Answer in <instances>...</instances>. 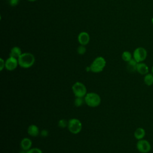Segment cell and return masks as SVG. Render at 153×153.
<instances>
[{
	"instance_id": "cell-5",
	"label": "cell",
	"mask_w": 153,
	"mask_h": 153,
	"mask_svg": "<svg viewBox=\"0 0 153 153\" xmlns=\"http://www.w3.org/2000/svg\"><path fill=\"white\" fill-rule=\"evenodd\" d=\"M82 123L77 118H71L69 120L68 128L69 131L74 134L80 133L82 130Z\"/></svg>"
},
{
	"instance_id": "cell-25",
	"label": "cell",
	"mask_w": 153,
	"mask_h": 153,
	"mask_svg": "<svg viewBox=\"0 0 153 153\" xmlns=\"http://www.w3.org/2000/svg\"><path fill=\"white\" fill-rule=\"evenodd\" d=\"M152 74H153V66H152Z\"/></svg>"
},
{
	"instance_id": "cell-1",
	"label": "cell",
	"mask_w": 153,
	"mask_h": 153,
	"mask_svg": "<svg viewBox=\"0 0 153 153\" xmlns=\"http://www.w3.org/2000/svg\"><path fill=\"white\" fill-rule=\"evenodd\" d=\"M35 57L30 53H22L18 58V62L20 66L23 68H30L35 63Z\"/></svg>"
},
{
	"instance_id": "cell-18",
	"label": "cell",
	"mask_w": 153,
	"mask_h": 153,
	"mask_svg": "<svg viewBox=\"0 0 153 153\" xmlns=\"http://www.w3.org/2000/svg\"><path fill=\"white\" fill-rule=\"evenodd\" d=\"M84 103H85L84 98L83 97H75V99L74 100V105L76 107H79L82 106Z\"/></svg>"
},
{
	"instance_id": "cell-20",
	"label": "cell",
	"mask_w": 153,
	"mask_h": 153,
	"mask_svg": "<svg viewBox=\"0 0 153 153\" xmlns=\"http://www.w3.org/2000/svg\"><path fill=\"white\" fill-rule=\"evenodd\" d=\"M26 153H43L41 149L38 148H30L28 151H26Z\"/></svg>"
},
{
	"instance_id": "cell-15",
	"label": "cell",
	"mask_w": 153,
	"mask_h": 153,
	"mask_svg": "<svg viewBox=\"0 0 153 153\" xmlns=\"http://www.w3.org/2000/svg\"><path fill=\"white\" fill-rule=\"evenodd\" d=\"M137 63H138L134 59H131L129 62H127V68L128 71H129L130 72H131L136 71Z\"/></svg>"
},
{
	"instance_id": "cell-21",
	"label": "cell",
	"mask_w": 153,
	"mask_h": 153,
	"mask_svg": "<svg viewBox=\"0 0 153 153\" xmlns=\"http://www.w3.org/2000/svg\"><path fill=\"white\" fill-rule=\"evenodd\" d=\"M86 51V48L85 47H84V45H81L80 46L78 47V49H77V52L79 54H84Z\"/></svg>"
},
{
	"instance_id": "cell-8",
	"label": "cell",
	"mask_w": 153,
	"mask_h": 153,
	"mask_svg": "<svg viewBox=\"0 0 153 153\" xmlns=\"http://www.w3.org/2000/svg\"><path fill=\"white\" fill-rule=\"evenodd\" d=\"M18 65H19L18 59H16V58L10 56V57H8L5 61V68L8 71H12L17 68Z\"/></svg>"
},
{
	"instance_id": "cell-7",
	"label": "cell",
	"mask_w": 153,
	"mask_h": 153,
	"mask_svg": "<svg viewBox=\"0 0 153 153\" xmlns=\"http://www.w3.org/2000/svg\"><path fill=\"white\" fill-rule=\"evenodd\" d=\"M136 148L139 152L141 153H148L151 151V146L148 140L142 139L138 140L136 143Z\"/></svg>"
},
{
	"instance_id": "cell-12",
	"label": "cell",
	"mask_w": 153,
	"mask_h": 153,
	"mask_svg": "<svg viewBox=\"0 0 153 153\" xmlns=\"http://www.w3.org/2000/svg\"><path fill=\"white\" fill-rule=\"evenodd\" d=\"M27 133L32 137H36L39 134V128L37 126L32 124L27 128Z\"/></svg>"
},
{
	"instance_id": "cell-4",
	"label": "cell",
	"mask_w": 153,
	"mask_h": 153,
	"mask_svg": "<svg viewBox=\"0 0 153 153\" xmlns=\"http://www.w3.org/2000/svg\"><path fill=\"white\" fill-rule=\"evenodd\" d=\"M72 90L75 97H84L87 94V88L85 85L79 81H77L73 84Z\"/></svg>"
},
{
	"instance_id": "cell-24",
	"label": "cell",
	"mask_w": 153,
	"mask_h": 153,
	"mask_svg": "<svg viewBox=\"0 0 153 153\" xmlns=\"http://www.w3.org/2000/svg\"><path fill=\"white\" fill-rule=\"evenodd\" d=\"M40 134L42 137H47L48 135V130L44 129V130H42L41 133H40Z\"/></svg>"
},
{
	"instance_id": "cell-13",
	"label": "cell",
	"mask_w": 153,
	"mask_h": 153,
	"mask_svg": "<svg viewBox=\"0 0 153 153\" xmlns=\"http://www.w3.org/2000/svg\"><path fill=\"white\" fill-rule=\"evenodd\" d=\"M145 130L142 127H138L134 132V136L137 140H140L143 139L145 136Z\"/></svg>"
},
{
	"instance_id": "cell-19",
	"label": "cell",
	"mask_w": 153,
	"mask_h": 153,
	"mask_svg": "<svg viewBox=\"0 0 153 153\" xmlns=\"http://www.w3.org/2000/svg\"><path fill=\"white\" fill-rule=\"evenodd\" d=\"M69 121H67L65 119H61L58 122V126L60 128H65L68 126Z\"/></svg>"
},
{
	"instance_id": "cell-16",
	"label": "cell",
	"mask_w": 153,
	"mask_h": 153,
	"mask_svg": "<svg viewBox=\"0 0 153 153\" xmlns=\"http://www.w3.org/2000/svg\"><path fill=\"white\" fill-rule=\"evenodd\" d=\"M145 84L148 85L150 86L153 84V74H147L145 75L143 79Z\"/></svg>"
},
{
	"instance_id": "cell-22",
	"label": "cell",
	"mask_w": 153,
	"mask_h": 153,
	"mask_svg": "<svg viewBox=\"0 0 153 153\" xmlns=\"http://www.w3.org/2000/svg\"><path fill=\"white\" fill-rule=\"evenodd\" d=\"M8 4L11 6H16V5L18 4L19 0H7Z\"/></svg>"
},
{
	"instance_id": "cell-3",
	"label": "cell",
	"mask_w": 153,
	"mask_h": 153,
	"mask_svg": "<svg viewBox=\"0 0 153 153\" xmlns=\"http://www.w3.org/2000/svg\"><path fill=\"white\" fill-rule=\"evenodd\" d=\"M106 66V60L103 57H96L90 66L91 71L94 73L102 72Z\"/></svg>"
},
{
	"instance_id": "cell-11",
	"label": "cell",
	"mask_w": 153,
	"mask_h": 153,
	"mask_svg": "<svg viewBox=\"0 0 153 153\" xmlns=\"http://www.w3.org/2000/svg\"><path fill=\"white\" fill-rule=\"evenodd\" d=\"M32 145V140L27 137L23 138L21 140V142H20V146H21L22 150L26 151H27L30 149Z\"/></svg>"
},
{
	"instance_id": "cell-6",
	"label": "cell",
	"mask_w": 153,
	"mask_h": 153,
	"mask_svg": "<svg viewBox=\"0 0 153 153\" xmlns=\"http://www.w3.org/2000/svg\"><path fill=\"white\" fill-rule=\"evenodd\" d=\"M147 57V51L143 47H137L133 52V59L137 62H142Z\"/></svg>"
},
{
	"instance_id": "cell-2",
	"label": "cell",
	"mask_w": 153,
	"mask_h": 153,
	"mask_svg": "<svg viewBox=\"0 0 153 153\" xmlns=\"http://www.w3.org/2000/svg\"><path fill=\"white\" fill-rule=\"evenodd\" d=\"M84 100L85 103L91 108H96L101 103L100 96L94 92L87 93L84 97Z\"/></svg>"
},
{
	"instance_id": "cell-10",
	"label": "cell",
	"mask_w": 153,
	"mask_h": 153,
	"mask_svg": "<svg viewBox=\"0 0 153 153\" xmlns=\"http://www.w3.org/2000/svg\"><path fill=\"white\" fill-rule=\"evenodd\" d=\"M136 71L140 75H145L146 74H148L149 68L147 66V65H146L145 63L143 62H140V63H138L137 65Z\"/></svg>"
},
{
	"instance_id": "cell-9",
	"label": "cell",
	"mask_w": 153,
	"mask_h": 153,
	"mask_svg": "<svg viewBox=\"0 0 153 153\" xmlns=\"http://www.w3.org/2000/svg\"><path fill=\"white\" fill-rule=\"evenodd\" d=\"M78 39L81 45H87L89 42L90 36L87 32H82L79 34Z\"/></svg>"
},
{
	"instance_id": "cell-27",
	"label": "cell",
	"mask_w": 153,
	"mask_h": 153,
	"mask_svg": "<svg viewBox=\"0 0 153 153\" xmlns=\"http://www.w3.org/2000/svg\"><path fill=\"white\" fill-rule=\"evenodd\" d=\"M28 1H35L36 0H28Z\"/></svg>"
},
{
	"instance_id": "cell-17",
	"label": "cell",
	"mask_w": 153,
	"mask_h": 153,
	"mask_svg": "<svg viewBox=\"0 0 153 153\" xmlns=\"http://www.w3.org/2000/svg\"><path fill=\"white\" fill-rule=\"evenodd\" d=\"M122 59L126 62H129L131 59H132V56H131V54L130 53V52L128 51H125L122 54Z\"/></svg>"
},
{
	"instance_id": "cell-26",
	"label": "cell",
	"mask_w": 153,
	"mask_h": 153,
	"mask_svg": "<svg viewBox=\"0 0 153 153\" xmlns=\"http://www.w3.org/2000/svg\"><path fill=\"white\" fill-rule=\"evenodd\" d=\"M151 22H152V23L153 24V17L152 18V20H151Z\"/></svg>"
},
{
	"instance_id": "cell-14",
	"label": "cell",
	"mask_w": 153,
	"mask_h": 153,
	"mask_svg": "<svg viewBox=\"0 0 153 153\" xmlns=\"http://www.w3.org/2000/svg\"><path fill=\"white\" fill-rule=\"evenodd\" d=\"M22 54V53L21 49L19 47H14L11 50V51H10V56L16 58V59H18V58L20 56V55Z\"/></svg>"
},
{
	"instance_id": "cell-23",
	"label": "cell",
	"mask_w": 153,
	"mask_h": 153,
	"mask_svg": "<svg viewBox=\"0 0 153 153\" xmlns=\"http://www.w3.org/2000/svg\"><path fill=\"white\" fill-rule=\"evenodd\" d=\"M5 62H4V60L1 58L0 59V71H2L4 69V68L5 67Z\"/></svg>"
}]
</instances>
